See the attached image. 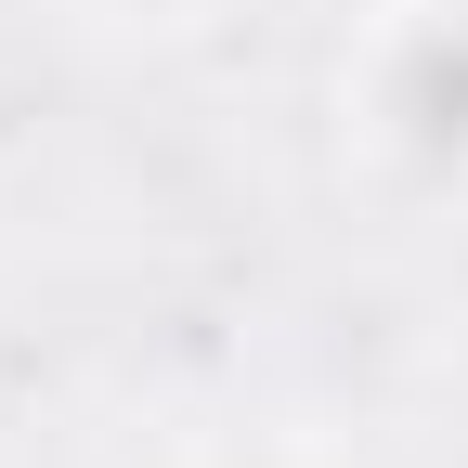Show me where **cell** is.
Here are the masks:
<instances>
[{"label":"cell","mask_w":468,"mask_h":468,"mask_svg":"<svg viewBox=\"0 0 468 468\" xmlns=\"http://www.w3.org/2000/svg\"><path fill=\"white\" fill-rule=\"evenodd\" d=\"M338 131L390 196H468V0H378L338 66Z\"/></svg>","instance_id":"1"},{"label":"cell","mask_w":468,"mask_h":468,"mask_svg":"<svg viewBox=\"0 0 468 468\" xmlns=\"http://www.w3.org/2000/svg\"><path fill=\"white\" fill-rule=\"evenodd\" d=\"M91 27H131V39H156V27H196L208 0H79Z\"/></svg>","instance_id":"2"},{"label":"cell","mask_w":468,"mask_h":468,"mask_svg":"<svg viewBox=\"0 0 468 468\" xmlns=\"http://www.w3.org/2000/svg\"><path fill=\"white\" fill-rule=\"evenodd\" d=\"M208 468H338L325 442H234V455H208Z\"/></svg>","instance_id":"3"}]
</instances>
